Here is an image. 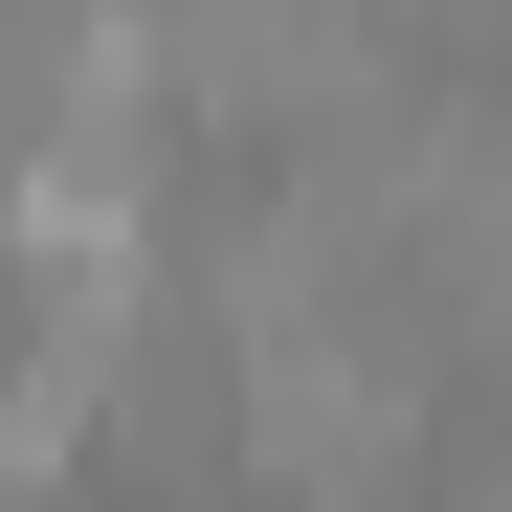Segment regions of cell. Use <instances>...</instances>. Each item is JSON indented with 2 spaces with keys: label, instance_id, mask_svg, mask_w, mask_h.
<instances>
[{
  "label": "cell",
  "instance_id": "6da1fadb",
  "mask_svg": "<svg viewBox=\"0 0 512 512\" xmlns=\"http://www.w3.org/2000/svg\"><path fill=\"white\" fill-rule=\"evenodd\" d=\"M156 45H179V112H223V134H334L379 0H156Z\"/></svg>",
  "mask_w": 512,
  "mask_h": 512
}]
</instances>
